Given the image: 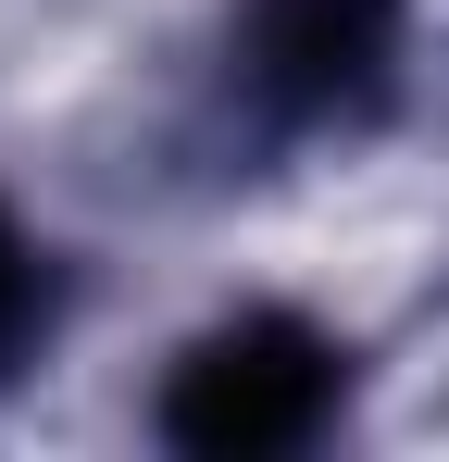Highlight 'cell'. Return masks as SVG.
Masks as SVG:
<instances>
[{"mask_svg":"<svg viewBox=\"0 0 449 462\" xmlns=\"http://www.w3.org/2000/svg\"><path fill=\"white\" fill-rule=\"evenodd\" d=\"M337 412V350L288 325V312H250V325H213L175 387H162V438L200 462H262V450H299L312 425Z\"/></svg>","mask_w":449,"mask_h":462,"instance_id":"obj_1","label":"cell"},{"mask_svg":"<svg viewBox=\"0 0 449 462\" xmlns=\"http://www.w3.org/2000/svg\"><path fill=\"white\" fill-rule=\"evenodd\" d=\"M387 38H399V0H262L237 38V76L262 113H337L387 76Z\"/></svg>","mask_w":449,"mask_h":462,"instance_id":"obj_2","label":"cell"},{"mask_svg":"<svg viewBox=\"0 0 449 462\" xmlns=\"http://www.w3.org/2000/svg\"><path fill=\"white\" fill-rule=\"evenodd\" d=\"M38 300H50V288H38V250H25V237L0 226V350H13V337L38 325Z\"/></svg>","mask_w":449,"mask_h":462,"instance_id":"obj_3","label":"cell"}]
</instances>
